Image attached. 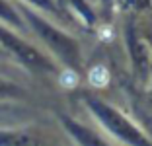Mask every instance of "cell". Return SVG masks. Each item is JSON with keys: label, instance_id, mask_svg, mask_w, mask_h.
Returning <instances> with one entry per match:
<instances>
[{"label": "cell", "instance_id": "3957f363", "mask_svg": "<svg viewBox=\"0 0 152 146\" xmlns=\"http://www.w3.org/2000/svg\"><path fill=\"white\" fill-rule=\"evenodd\" d=\"M99 37H102V39H105V41H109V39H111V29H109V27H105L103 31H99Z\"/></svg>", "mask_w": 152, "mask_h": 146}, {"label": "cell", "instance_id": "6da1fadb", "mask_svg": "<svg viewBox=\"0 0 152 146\" xmlns=\"http://www.w3.org/2000/svg\"><path fill=\"white\" fill-rule=\"evenodd\" d=\"M90 84L94 86V88H105V86L109 84V72L105 66H102V64H98V66H94L92 70H90Z\"/></svg>", "mask_w": 152, "mask_h": 146}, {"label": "cell", "instance_id": "7a4b0ae2", "mask_svg": "<svg viewBox=\"0 0 152 146\" xmlns=\"http://www.w3.org/2000/svg\"><path fill=\"white\" fill-rule=\"evenodd\" d=\"M58 82H61V86L66 88V90L76 88V84H78V74H76L74 70H70V68H66V70H63V74H61Z\"/></svg>", "mask_w": 152, "mask_h": 146}]
</instances>
